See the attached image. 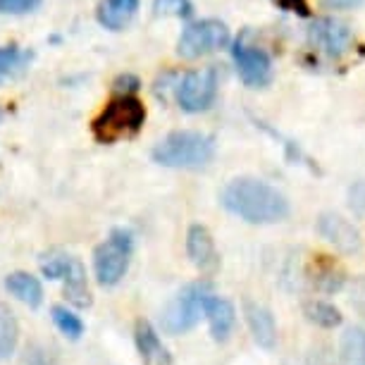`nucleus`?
Listing matches in <instances>:
<instances>
[{
    "instance_id": "6",
    "label": "nucleus",
    "mask_w": 365,
    "mask_h": 365,
    "mask_svg": "<svg viewBox=\"0 0 365 365\" xmlns=\"http://www.w3.org/2000/svg\"><path fill=\"white\" fill-rule=\"evenodd\" d=\"M230 43V29L220 19H201V22L189 24L182 31L177 43V53L187 60H196L201 55H208L217 48Z\"/></svg>"
},
{
    "instance_id": "12",
    "label": "nucleus",
    "mask_w": 365,
    "mask_h": 365,
    "mask_svg": "<svg viewBox=\"0 0 365 365\" xmlns=\"http://www.w3.org/2000/svg\"><path fill=\"white\" fill-rule=\"evenodd\" d=\"M187 256L201 272H212L220 265L215 239L203 225H191L187 232Z\"/></svg>"
},
{
    "instance_id": "29",
    "label": "nucleus",
    "mask_w": 365,
    "mask_h": 365,
    "mask_svg": "<svg viewBox=\"0 0 365 365\" xmlns=\"http://www.w3.org/2000/svg\"><path fill=\"white\" fill-rule=\"evenodd\" d=\"M306 365H334L332 349H329L327 344H315V346L308 351Z\"/></svg>"
},
{
    "instance_id": "32",
    "label": "nucleus",
    "mask_w": 365,
    "mask_h": 365,
    "mask_svg": "<svg viewBox=\"0 0 365 365\" xmlns=\"http://www.w3.org/2000/svg\"><path fill=\"white\" fill-rule=\"evenodd\" d=\"M115 88H117V93H134L136 88H139V79L132 77V74H125V77H120L115 81Z\"/></svg>"
},
{
    "instance_id": "8",
    "label": "nucleus",
    "mask_w": 365,
    "mask_h": 365,
    "mask_svg": "<svg viewBox=\"0 0 365 365\" xmlns=\"http://www.w3.org/2000/svg\"><path fill=\"white\" fill-rule=\"evenodd\" d=\"M234 63H237V72L241 81L251 88H260L265 84H270L272 79V63L270 55L265 51H260L256 46H246L244 41H237L232 48Z\"/></svg>"
},
{
    "instance_id": "3",
    "label": "nucleus",
    "mask_w": 365,
    "mask_h": 365,
    "mask_svg": "<svg viewBox=\"0 0 365 365\" xmlns=\"http://www.w3.org/2000/svg\"><path fill=\"white\" fill-rule=\"evenodd\" d=\"M215 155V141L201 132H172L153 148V160L163 168L198 170Z\"/></svg>"
},
{
    "instance_id": "24",
    "label": "nucleus",
    "mask_w": 365,
    "mask_h": 365,
    "mask_svg": "<svg viewBox=\"0 0 365 365\" xmlns=\"http://www.w3.org/2000/svg\"><path fill=\"white\" fill-rule=\"evenodd\" d=\"M153 10L155 15L189 19L194 15V3L191 0H153Z\"/></svg>"
},
{
    "instance_id": "15",
    "label": "nucleus",
    "mask_w": 365,
    "mask_h": 365,
    "mask_svg": "<svg viewBox=\"0 0 365 365\" xmlns=\"http://www.w3.org/2000/svg\"><path fill=\"white\" fill-rule=\"evenodd\" d=\"M308 279L322 294H339L346 287V272L327 256H320L315 260L311 272H308Z\"/></svg>"
},
{
    "instance_id": "31",
    "label": "nucleus",
    "mask_w": 365,
    "mask_h": 365,
    "mask_svg": "<svg viewBox=\"0 0 365 365\" xmlns=\"http://www.w3.org/2000/svg\"><path fill=\"white\" fill-rule=\"evenodd\" d=\"M325 10H356L365 0H320Z\"/></svg>"
},
{
    "instance_id": "19",
    "label": "nucleus",
    "mask_w": 365,
    "mask_h": 365,
    "mask_svg": "<svg viewBox=\"0 0 365 365\" xmlns=\"http://www.w3.org/2000/svg\"><path fill=\"white\" fill-rule=\"evenodd\" d=\"M336 365H365V327L351 325L344 329Z\"/></svg>"
},
{
    "instance_id": "23",
    "label": "nucleus",
    "mask_w": 365,
    "mask_h": 365,
    "mask_svg": "<svg viewBox=\"0 0 365 365\" xmlns=\"http://www.w3.org/2000/svg\"><path fill=\"white\" fill-rule=\"evenodd\" d=\"M72 263V256L70 253H63V251H51L41 258V272L46 274L48 279H63L67 267Z\"/></svg>"
},
{
    "instance_id": "18",
    "label": "nucleus",
    "mask_w": 365,
    "mask_h": 365,
    "mask_svg": "<svg viewBox=\"0 0 365 365\" xmlns=\"http://www.w3.org/2000/svg\"><path fill=\"white\" fill-rule=\"evenodd\" d=\"M5 289L29 308H38L41 301H43V287H41L38 277H34L31 272H10L5 277Z\"/></svg>"
},
{
    "instance_id": "7",
    "label": "nucleus",
    "mask_w": 365,
    "mask_h": 365,
    "mask_svg": "<svg viewBox=\"0 0 365 365\" xmlns=\"http://www.w3.org/2000/svg\"><path fill=\"white\" fill-rule=\"evenodd\" d=\"M217 96V72L212 67L187 72L177 86V101L187 113H203Z\"/></svg>"
},
{
    "instance_id": "4",
    "label": "nucleus",
    "mask_w": 365,
    "mask_h": 365,
    "mask_svg": "<svg viewBox=\"0 0 365 365\" xmlns=\"http://www.w3.org/2000/svg\"><path fill=\"white\" fill-rule=\"evenodd\" d=\"M212 294L210 282H194V284H187L182 292H177V296L172 299L165 311L160 315V327L165 334H187L191 332L203 315L205 308V299Z\"/></svg>"
},
{
    "instance_id": "14",
    "label": "nucleus",
    "mask_w": 365,
    "mask_h": 365,
    "mask_svg": "<svg viewBox=\"0 0 365 365\" xmlns=\"http://www.w3.org/2000/svg\"><path fill=\"white\" fill-rule=\"evenodd\" d=\"M203 315L208 318L212 339L220 341V344L230 339V334L234 329V322H237V311H234L232 301L222 299V296L210 294L208 299H205Z\"/></svg>"
},
{
    "instance_id": "10",
    "label": "nucleus",
    "mask_w": 365,
    "mask_h": 365,
    "mask_svg": "<svg viewBox=\"0 0 365 365\" xmlns=\"http://www.w3.org/2000/svg\"><path fill=\"white\" fill-rule=\"evenodd\" d=\"M308 38H311L313 46L322 48L327 55H332V58H339L349 51L351 41H354V34L344 22L334 17H320L315 19L311 24V29H308Z\"/></svg>"
},
{
    "instance_id": "2",
    "label": "nucleus",
    "mask_w": 365,
    "mask_h": 365,
    "mask_svg": "<svg viewBox=\"0 0 365 365\" xmlns=\"http://www.w3.org/2000/svg\"><path fill=\"white\" fill-rule=\"evenodd\" d=\"M146 122V108L134 93H120L93 120V139L98 143H117L132 139Z\"/></svg>"
},
{
    "instance_id": "20",
    "label": "nucleus",
    "mask_w": 365,
    "mask_h": 365,
    "mask_svg": "<svg viewBox=\"0 0 365 365\" xmlns=\"http://www.w3.org/2000/svg\"><path fill=\"white\" fill-rule=\"evenodd\" d=\"M303 315L308 322H313L320 329H334L344 322V315L334 303L322 301V299H311L303 303Z\"/></svg>"
},
{
    "instance_id": "25",
    "label": "nucleus",
    "mask_w": 365,
    "mask_h": 365,
    "mask_svg": "<svg viewBox=\"0 0 365 365\" xmlns=\"http://www.w3.org/2000/svg\"><path fill=\"white\" fill-rule=\"evenodd\" d=\"M346 289H349V303H351V308H354V311L365 320V274H361V277H354L351 282H346Z\"/></svg>"
},
{
    "instance_id": "5",
    "label": "nucleus",
    "mask_w": 365,
    "mask_h": 365,
    "mask_svg": "<svg viewBox=\"0 0 365 365\" xmlns=\"http://www.w3.org/2000/svg\"><path fill=\"white\" fill-rule=\"evenodd\" d=\"M134 239L127 230H113L93 251V272L101 287H115L127 274L132 260Z\"/></svg>"
},
{
    "instance_id": "13",
    "label": "nucleus",
    "mask_w": 365,
    "mask_h": 365,
    "mask_svg": "<svg viewBox=\"0 0 365 365\" xmlns=\"http://www.w3.org/2000/svg\"><path fill=\"white\" fill-rule=\"evenodd\" d=\"M136 349H139L141 363L143 365H172V356L168 346L163 344L160 334L155 332V327L148 320H139L134 329Z\"/></svg>"
},
{
    "instance_id": "28",
    "label": "nucleus",
    "mask_w": 365,
    "mask_h": 365,
    "mask_svg": "<svg viewBox=\"0 0 365 365\" xmlns=\"http://www.w3.org/2000/svg\"><path fill=\"white\" fill-rule=\"evenodd\" d=\"M26 60V55L19 48H0V72H12Z\"/></svg>"
},
{
    "instance_id": "27",
    "label": "nucleus",
    "mask_w": 365,
    "mask_h": 365,
    "mask_svg": "<svg viewBox=\"0 0 365 365\" xmlns=\"http://www.w3.org/2000/svg\"><path fill=\"white\" fill-rule=\"evenodd\" d=\"M41 0H0V12L3 15H26V12L36 10Z\"/></svg>"
},
{
    "instance_id": "30",
    "label": "nucleus",
    "mask_w": 365,
    "mask_h": 365,
    "mask_svg": "<svg viewBox=\"0 0 365 365\" xmlns=\"http://www.w3.org/2000/svg\"><path fill=\"white\" fill-rule=\"evenodd\" d=\"M19 365H53V363H51V356H46L43 349L31 346V349H26V354Z\"/></svg>"
},
{
    "instance_id": "17",
    "label": "nucleus",
    "mask_w": 365,
    "mask_h": 365,
    "mask_svg": "<svg viewBox=\"0 0 365 365\" xmlns=\"http://www.w3.org/2000/svg\"><path fill=\"white\" fill-rule=\"evenodd\" d=\"M65 299L72 303L74 308H88L93 303L91 292H88V282H86V267L81 265L79 258L72 256V263L65 272Z\"/></svg>"
},
{
    "instance_id": "1",
    "label": "nucleus",
    "mask_w": 365,
    "mask_h": 365,
    "mask_svg": "<svg viewBox=\"0 0 365 365\" xmlns=\"http://www.w3.org/2000/svg\"><path fill=\"white\" fill-rule=\"evenodd\" d=\"M225 210L249 225H274L289 217V201L277 187L256 177H237L222 189Z\"/></svg>"
},
{
    "instance_id": "9",
    "label": "nucleus",
    "mask_w": 365,
    "mask_h": 365,
    "mask_svg": "<svg viewBox=\"0 0 365 365\" xmlns=\"http://www.w3.org/2000/svg\"><path fill=\"white\" fill-rule=\"evenodd\" d=\"M315 230L344 256H354V253H361L363 249V237L358 232V227L349 222L346 217H341L339 212H322L318 222H315Z\"/></svg>"
},
{
    "instance_id": "21",
    "label": "nucleus",
    "mask_w": 365,
    "mask_h": 365,
    "mask_svg": "<svg viewBox=\"0 0 365 365\" xmlns=\"http://www.w3.org/2000/svg\"><path fill=\"white\" fill-rule=\"evenodd\" d=\"M19 344V322L5 303H0V361L15 354Z\"/></svg>"
},
{
    "instance_id": "11",
    "label": "nucleus",
    "mask_w": 365,
    "mask_h": 365,
    "mask_svg": "<svg viewBox=\"0 0 365 365\" xmlns=\"http://www.w3.org/2000/svg\"><path fill=\"white\" fill-rule=\"evenodd\" d=\"M244 318L246 325L251 329L253 341L258 344L260 349L272 351L277 346V322H274V315L270 308H265L263 303L246 299L244 301Z\"/></svg>"
},
{
    "instance_id": "26",
    "label": "nucleus",
    "mask_w": 365,
    "mask_h": 365,
    "mask_svg": "<svg viewBox=\"0 0 365 365\" xmlns=\"http://www.w3.org/2000/svg\"><path fill=\"white\" fill-rule=\"evenodd\" d=\"M346 201H349V208L354 210V215L363 217L365 215V182H354L349 187V194H346Z\"/></svg>"
},
{
    "instance_id": "22",
    "label": "nucleus",
    "mask_w": 365,
    "mask_h": 365,
    "mask_svg": "<svg viewBox=\"0 0 365 365\" xmlns=\"http://www.w3.org/2000/svg\"><path fill=\"white\" fill-rule=\"evenodd\" d=\"M51 318L55 322V327H58L67 339L77 341L79 336L84 334V320H81L74 311H70L67 306H53Z\"/></svg>"
},
{
    "instance_id": "33",
    "label": "nucleus",
    "mask_w": 365,
    "mask_h": 365,
    "mask_svg": "<svg viewBox=\"0 0 365 365\" xmlns=\"http://www.w3.org/2000/svg\"><path fill=\"white\" fill-rule=\"evenodd\" d=\"M279 5L289 12H299V15H308L306 0H279Z\"/></svg>"
},
{
    "instance_id": "16",
    "label": "nucleus",
    "mask_w": 365,
    "mask_h": 365,
    "mask_svg": "<svg viewBox=\"0 0 365 365\" xmlns=\"http://www.w3.org/2000/svg\"><path fill=\"white\" fill-rule=\"evenodd\" d=\"M136 10H139V0H101L96 17L98 24L110 31H120L132 22Z\"/></svg>"
}]
</instances>
